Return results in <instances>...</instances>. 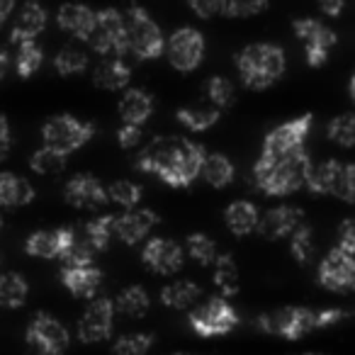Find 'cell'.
<instances>
[{
	"label": "cell",
	"mask_w": 355,
	"mask_h": 355,
	"mask_svg": "<svg viewBox=\"0 0 355 355\" xmlns=\"http://www.w3.org/2000/svg\"><path fill=\"white\" fill-rule=\"evenodd\" d=\"M207 148L185 137H156L139 153L137 166L153 173L171 188H190L202 173Z\"/></svg>",
	"instance_id": "1"
},
{
	"label": "cell",
	"mask_w": 355,
	"mask_h": 355,
	"mask_svg": "<svg viewBox=\"0 0 355 355\" xmlns=\"http://www.w3.org/2000/svg\"><path fill=\"white\" fill-rule=\"evenodd\" d=\"M311 168L314 166H311V156L306 148L277 158L261 153L253 166V180H256V188L270 198H285L295 190L306 188Z\"/></svg>",
	"instance_id": "2"
},
{
	"label": "cell",
	"mask_w": 355,
	"mask_h": 355,
	"mask_svg": "<svg viewBox=\"0 0 355 355\" xmlns=\"http://www.w3.org/2000/svg\"><path fill=\"white\" fill-rule=\"evenodd\" d=\"M236 69L243 85L251 90H266L282 78L287 69V56L280 44L256 42L239 51Z\"/></svg>",
	"instance_id": "3"
},
{
	"label": "cell",
	"mask_w": 355,
	"mask_h": 355,
	"mask_svg": "<svg viewBox=\"0 0 355 355\" xmlns=\"http://www.w3.org/2000/svg\"><path fill=\"white\" fill-rule=\"evenodd\" d=\"M256 324L263 334L280 336L285 340H300L314 329H319L316 309H309V306H282L275 311H266L258 316Z\"/></svg>",
	"instance_id": "4"
},
{
	"label": "cell",
	"mask_w": 355,
	"mask_h": 355,
	"mask_svg": "<svg viewBox=\"0 0 355 355\" xmlns=\"http://www.w3.org/2000/svg\"><path fill=\"white\" fill-rule=\"evenodd\" d=\"M42 137H44V146L69 156L95 137V124L76 119L73 114H54L42 127Z\"/></svg>",
	"instance_id": "5"
},
{
	"label": "cell",
	"mask_w": 355,
	"mask_h": 355,
	"mask_svg": "<svg viewBox=\"0 0 355 355\" xmlns=\"http://www.w3.org/2000/svg\"><path fill=\"white\" fill-rule=\"evenodd\" d=\"M88 44L98 54L110 59H122L129 51V35H127V17L114 8L95 12V27Z\"/></svg>",
	"instance_id": "6"
},
{
	"label": "cell",
	"mask_w": 355,
	"mask_h": 355,
	"mask_svg": "<svg viewBox=\"0 0 355 355\" xmlns=\"http://www.w3.org/2000/svg\"><path fill=\"white\" fill-rule=\"evenodd\" d=\"M27 355H64L71 343L69 329L56 316L37 311L25 334Z\"/></svg>",
	"instance_id": "7"
},
{
	"label": "cell",
	"mask_w": 355,
	"mask_h": 355,
	"mask_svg": "<svg viewBox=\"0 0 355 355\" xmlns=\"http://www.w3.org/2000/svg\"><path fill=\"white\" fill-rule=\"evenodd\" d=\"M127 35H129V51L137 54L139 59L148 61L156 59L166 51V37L161 27L156 25L151 15L144 8L132 6L127 10Z\"/></svg>",
	"instance_id": "8"
},
{
	"label": "cell",
	"mask_w": 355,
	"mask_h": 355,
	"mask_svg": "<svg viewBox=\"0 0 355 355\" xmlns=\"http://www.w3.org/2000/svg\"><path fill=\"white\" fill-rule=\"evenodd\" d=\"M188 321L198 336L212 338V336H227L239 324V314L229 304V300H224L219 295V297H209L205 304L193 306L188 314Z\"/></svg>",
	"instance_id": "9"
},
{
	"label": "cell",
	"mask_w": 355,
	"mask_h": 355,
	"mask_svg": "<svg viewBox=\"0 0 355 355\" xmlns=\"http://www.w3.org/2000/svg\"><path fill=\"white\" fill-rule=\"evenodd\" d=\"M311 122H314V114L304 112V114H300V117L290 119V122L277 124L275 129H270V132L266 134L261 153L277 158V156H290V153L306 148L304 141H306V137H309Z\"/></svg>",
	"instance_id": "10"
},
{
	"label": "cell",
	"mask_w": 355,
	"mask_h": 355,
	"mask_svg": "<svg viewBox=\"0 0 355 355\" xmlns=\"http://www.w3.org/2000/svg\"><path fill=\"white\" fill-rule=\"evenodd\" d=\"M205 51H207L205 35L195 27H180L166 40L168 61H171L173 69L183 71V73H190L202 64Z\"/></svg>",
	"instance_id": "11"
},
{
	"label": "cell",
	"mask_w": 355,
	"mask_h": 355,
	"mask_svg": "<svg viewBox=\"0 0 355 355\" xmlns=\"http://www.w3.org/2000/svg\"><path fill=\"white\" fill-rule=\"evenodd\" d=\"M297 37L304 44V54H306V64L319 69V66L326 64L329 59V51L336 46L338 37L331 30L329 25H324L321 20H314V17H300V20L292 22Z\"/></svg>",
	"instance_id": "12"
},
{
	"label": "cell",
	"mask_w": 355,
	"mask_h": 355,
	"mask_svg": "<svg viewBox=\"0 0 355 355\" xmlns=\"http://www.w3.org/2000/svg\"><path fill=\"white\" fill-rule=\"evenodd\" d=\"M114 302L110 297H95L78 319V338L83 343H100L112 336Z\"/></svg>",
	"instance_id": "13"
},
{
	"label": "cell",
	"mask_w": 355,
	"mask_h": 355,
	"mask_svg": "<svg viewBox=\"0 0 355 355\" xmlns=\"http://www.w3.org/2000/svg\"><path fill=\"white\" fill-rule=\"evenodd\" d=\"M319 285L329 292H353L355 290V258L334 248L319 263Z\"/></svg>",
	"instance_id": "14"
},
{
	"label": "cell",
	"mask_w": 355,
	"mask_h": 355,
	"mask_svg": "<svg viewBox=\"0 0 355 355\" xmlns=\"http://www.w3.org/2000/svg\"><path fill=\"white\" fill-rule=\"evenodd\" d=\"M64 198L71 207L88 209V212H98L100 207L110 202L107 188L90 173H78V175L71 178L64 188Z\"/></svg>",
	"instance_id": "15"
},
{
	"label": "cell",
	"mask_w": 355,
	"mask_h": 355,
	"mask_svg": "<svg viewBox=\"0 0 355 355\" xmlns=\"http://www.w3.org/2000/svg\"><path fill=\"white\" fill-rule=\"evenodd\" d=\"M141 263L148 270L158 272V275H173V272L183 268L185 251L180 243L156 236L151 241H146V246L141 248Z\"/></svg>",
	"instance_id": "16"
},
{
	"label": "cell",
	"mask_w": 355,
	"mask_h": 355,
	"mask_svg": "<svg viewBox=\"0 0 355 355\" xmlns=\"http://www.w3.org/2000/svg\"><path fill=\"white\" fill-rule=\"evenodd\" d=\"M304 224V212L300 207H292V205H280V207L268 209L261 217L258 224V232L266 239H290L297 229Z\"/></svg>",
	"instance_id": "17"
},
{
	"label": "cell",
	"mask_w": 355,
	"mask_h": 355,
	"mask_svg": "<svg viewBox=\"0 0 355 355\" xmlns=\"http://www.w3.org/2000/svg\"><path fill=\"white\" fill-rule=\"evenodd\" d=\"M158 224V214L153 209H129L127 214L114 219V236L127 246H137L139 241L148 236Z\"/></svg>",
	"instance_id": "18"
},
{
	"label": "cell",
	"mask_w": 355,
	"mask_h": 355,
	"mask_svg": "<svg viewBox=\"0 0 355 355\" xmlns=\"http://www.w3.org/2000/svg\"><path fill=\"white\" fill-rule=\"evenodd\" d=\"M73 241V229H51V232H35L27 236L25 251L35 258H44V261H54L61 258L64 251Z\"/></svg>",
	"instance_id": "19"
},
{
	"label": "cell",
	"mask_w": 355,
	"mask_h": 355,
	"mask_svg": "<svg viewBox=\"0 0 355 355\" xmlns=\"http://www.w3.org/2000/svg\"><path fill=\"white\" fill-rule=\"evenodd\" d=\"M61 282L64 287L78 300H95L103 282V270L95 266L88 268H64L61 270Z\"/></svg>",
	"instance_id": "20"
},
{
	"label": "cell",
	"mask_w": 355,
	"mask_h": 355,
	"mask_svg": "<svg viewBox=\"0 0 355 355\" xmlns=\"http://www.w3.org/2000/svg\"><path fill=\"white\" fill-rule=\"evenodd\" d=\"M119 117L124 124H134L141 127L153 112V95L144 88H127L119 98Z\"/></svg>",
	"instance_id": "21"
},
{
	"label": "cell",
	"mask_w": 355,
	"mask_h": 355,
	"mask_svg": "<svg viewBox=\"0 0 355 355\" xmlns=\"http://www.w3.org/2000/svg\"><path fill=\"white\" fill-rule=\"evenodd\" d=\"M46 27V10L37 3H27L17 10V17L12 20L10 40L15 44L22 42H35V37Z\"/></svg>",
	"instance_id": "22"
},
{
	"label": "cell",
	"mask_w": 355,
	"mask_h": 355,
	"mask_svg": "<svg viewBox=\"0 0 355 355\" xmlns=\"http://www.w3.org/2000/svg\"><path fill=\"white\" fill-rule=\"evenodd\" d=\"M56 22L61 30H66L69 35H73L76 40H90L95 27V10H90L88 6H61V10L56 12Z\"/></svg>",
	"instance_id": "23"
},
{
	"label": "cell",
	"mask_w": 355,
	"mask_h": 355,
	"mask_svg": "<svg viewBox=\"0 0 355 355\" xmlns=\"http://www.w3.org/2000/svg\"><path fill=\"white\" fill-rule=\"evenodd\" d=\"M224 222H227L229 232L234 236H246V234L256 232L258 224H261V214L258 207L248 200H236L224 209Z\"/></svg>",
	"instance_id": "24"
},
{
	"label": "cell",
	"mask_w": 355,
	"mask_h": 355,
	"mask_svg": "<svg viewBox=\"0 0 355 355\" xmlns=\"http://www.w3.org/2000/svg\"><path fill=\"white\" fill-rule=\"evenodd\" d=\"M35 200V188L27 178L0 173V207H25Z\"/></svg>",
	"instance_id": "25"
},
{
	"label": "cell",
	"mask_w": 355,
	"mask_h": 355,
	"mask_svg": "<svg viewBox=\"0 0 355 355\" xmlns=\"http://www.w3.org/2000/svg\"><path fill=\"white\" fill-rule=\"evenodd\" d=\"M114 219L117 217H112V214H103V217H95V219H90V222H85L83 229L76 232L80 241H83L95 256L110 246V239L114 236Z\"/></svg>",
	"instance_id": "26"
},
{
	"label": "cell",
	"mask_w": 355,
	"mask_h": 355,
	"mask_svg": "<svg viewBox=\"0 0 355 355\" xmlns=\"http://www.w3.org/2000/svg\"><path fill=\"white\" fill-rule=\"evenodd\" d=\"M132 80V69L124 59H105L93 73V83L105 90H119L127 88Z\"/></svg>",
	"instance_id": "27"
},
{
	"label": "cell",
	"mask_w": 355,
	"mask_h": 355,
	"mask_svg": "<svg viewBox=\"0 0 355 355\" xmlns=\"http://www.w3.org/2000/svg\"><path fill=\"white\" fill-rule=\"evenodd\" d=\"M200 175L205 178V183L207 185L222 190V188H227V185L234 183V178H236V168H234L232 158L224 156V153H207Z\"/></svg>",
	"instance_id": "28"
},
{
	"label": "cell",
	"mask_w": 355,
	"mask_h": 355,
	"mask_svg": "<svg viewBox=\"0 0 355 355\" xmlns=\"http://www.w3.org/2000/svg\"><path fill=\"white\" fill-rule=\"evenodd\" d=\"M200 297H202V290L193 280H175L161 290V302L171 309H193Z\"/></svg>",
	"instance_id": "29"
},
{
	"label": "cell",
	"mask_w": 355,
	"mask_h": 355,
	"mask_svg": "<svg viewBox=\"0 0 355 355\" xmlns=\"http://www.w3.org/2000/svg\"><path fill=\"white\" fill-rule=\"evenodd\" d=\"M343 171V163L329 158V161L319 163V166L311 168V175L306 180V188L314 195H334L336 183H338V175Z\"/></svg>",
	"instance_id": "30"
},
{
	"label": "cell",
	"mask_w": 355,
	"mask_h": 355,
	"mask_svg": "<svg viewBox=\"0 0 355 355\" xmlns=\"http://www.w3.org/2000/svg\"><path fill=\"white\" fill-rule=\"evenodd\" d=\"M30 295V282L20 272H3L0 275V306L17 309L27 302Z\"/></svg>",
	"instance_id": "31"
},
{
	"label": "cell",
	"mask_w": 355,
	"mask_h": 355,
	"mask_svg": "<svg viewBox=\"0 0 355 355\" xmlns=\"http://www.w3.org/2000/svg\"><path fill=\"white\" fill-rule=\"evenodd\" d=\"M214 272L212 280L217 285V290L222 292V297H234L239 292V268L234 263V258L229 253H219V258L214 261Z\"/></svg>",
	"instance_id": "32"
},
{
	"label": "cell",
	"mask_w": 355,
	"mask_h": 355,
	"mask_svg": "<svg viewBox=\"0 0 355 355\" xmlns=\"http://www.w3.org/2000/svg\"><path fill=\"white\" fill-rule=\"evenodd\" d=\"M114 306H119L122 314L132 316V319H139V316L146 314L148 306H151V297H148V292L144 290L141 285H129L119 292Z\"/></svg>",
	"instance_id": "33"
},
{
	"label": "cell",
	"mask_w": 355,
	"mask_h": 355,
	"mask_svg": "<svg viewBox=\"0 0 355 355\" xmlns=\"http://www.w3.org/2000/svg\"><path fill=\"white\" fill-rule=\"evenodd\" d=\"M219 110L214 107H180L175 112L178 122L190 132H207L219 122Z\"/></svg>",
	"instance_id": "34"
},
{
	"label": "cell",
	"mask_w": 355,
	"mask_h": 355,
	"mask_svg": "<svg viewBox=\"0 0 355 355\" xmlns=\"http://www.w3.org/2000/svg\"><path fill=\"white\" fill-rule=\"evenodd\" d=\"M153 343H156V336L148 331L124 334L112 343V355H146Z\"/></svg>",
	"instance_id": "35"
},
{
	"label": "cell",
	"mask_w": 355,
	"mask_h": 355,
	"mask_svg": "<svg viewBox=\"0 0 355 355\" xmlns=\"http://www.w3.org/2000/svg\"><path fill=\"white\" fill-rule=\"evenodd\" d=\"M185 253L200 266H214V261L219 258L217 243L207 234H190L188 241H185Z\"/></svg>",
	"instance_id": "36"
},
{
	"label": "cell",
	"mask_w": 355,
	"mask_h": 355,
	"mask_svg": "<svg viewBox=\"0 0 355 355\" xmlns=\"http://www.w3.org/2000/svg\"><path fill=\"white\" fill-rule=\"evenodd\" d=\"M66 161H69V156H64V153L54 151L49 146H42L30 156V168L35 173H40V175H54V173L64 171Z\"/></svg>",
	"instance_id": "37"
},
{
	"label": "cell",
	"mask_w": 355,
	"mask_h": 355,
	"mask_svg": "<svg viewBox=\"0 0 355 355\" xmlns=\"http://www.w3.org/2000/svg\"><path fill=\"white\" fill-rule=\"evenodd\" d=\"M144 190L132 180H114L112 185H107V200L124 209H137V205L141 202Z\"/></svg>",
	"instance_id": "38"
},
{
	"label": "cell",
	"mask_w": 355,
	"mask_h": 355,
	"mask_svg": "<svg viewBox=\"0 0 355 355\" xmlns=\"http://www.w3.org/2000/svg\"><path fill=\"white\" fill-rule=\"evenodd\" d=\"M326 134L334 144L343 148H355V114L345 112V114H338L329 122L326 127Z\"/></svg>",
	"instance_id": "39"
},
{
	"label": "cell",
	"mask_w": 355,
	"mask_h": 355,
	"mask_svg": "<svg viewBox=\"0 0 355 355\" xmlns=\"http://www.w3.org/2000/svg\"><path fill=\"white\" fill-rule=\"evenodd\" d=\"M205 93H207L212 107L219 110V112L234 105V83L224 76H212L205 85Z\"/></svg>",
	"instance_id": "40"
},
{
	"label": "cell",
	"mask_w": 355,
	"mask_h": 355,
	"mask_svg": "<svg viewBox=\"0 0 355 355\" xmlns=\"http://www.w3.org/2000/svg\"><path fill=\"white\" fill-rule=\"evenodd\" d=\"M42 61H44V51L40 49L37 42H22L20 49H17V59H15V66H17V73L22 78H30L40 71Z\"/></svg>",
	"instance_id": "41"
},
{
	"label": "cell",
	"mask_w": 355,
	"mask_h": 355,
	"mask_svg": "<svg viewBox=\"0 0 355 355\" xmlns=\"http://www.w3.org/2000/svg\"><path fill=\"white\" fill-rule=\"evenodd\" d=\"M314 248L316 246H314V236H311V227L309 224H302V227L290 236L292 256H295L297 263L306 266V263H311V258H314Z\"/></svg>",
	"instance_id": "42"
},
{
	"label": "cell",
	"mask_w": 355,
	"mask_h": 355,
	"mask_svg": "<svg viewBox=\"0 0 355 355\" xmlns=\"http://www.w3.org/2000/svg\"><path fill=\"white\" fill-rule=\"evenodd\" d=\"M88 66V56L83 54L76 46H64L59 54L54 56V69L59 71L61 76H76L80 71H85Z\"/></svg>",
	"instance_id": "43"
},
{
	"label": "cell",
	"mask_w": 355,
	"mask_h": 355,
	"mask_svg": "<svg viewBox=\"0 0 355 355\" xmlns=\"http://www.w3.org/2000/svg\"><path fill=\"white\" fill-rule=\"evenodd\" d=\"M266 10V0H219V15L224 17H251Z\"/></svg>",
	"instance_id": "44"
},
{
	"label": "cell",
	"mask_w": 355,
	"mask_h": 355,
	"mask_svg": "<svg viewBox=\"0 0 355 355\" xmlns=\"http://www.w3.org/2000/svg\"><path fill=\"white\" fill-rule=\"evenodd\" d=\"M334 195L343 202H355V163H343Z\"/></svg>",
	"instance_id": "45"
},
{
	"label": "cell",
	"mask_w": 355,
	"mask_h": 355,
	"mask_svg": "<svg viewBox=\"0 0 355 355\" xmlns=\"http://www.w3.org/2000/svg\"><path fill=\"white\" fill-rule=\"evenodd\" d=\"M338 251L355 256V219H343L338 227Z\"/></svg>",
	"instance_id": "46"
},
{
	"label": "cell",
	"mask_w": 355,
	"mask_h": 355,
	"mask_svg": "<svg viewBox=\"0 0 355 355\" xmlns=\"http://www.w3.org/2000/svg\"><path fill=\"white\" fill-rule=\"evenodd\" d=\"M141 137H144L141 127H134V124H122V127L117 129V141H119V146H122V148L139 146Z\"/></svg>",
	"instance_id": "47"
},
{
	"label": "cell",
	"mask_w": 355,
	"mask_h": 355,
	"mask_svg": "<svg viewBox=\"0 0 355 355\" xmlns=\"http://www.w3.org/2000/svg\"><path fill=\"white\" fill-rule=\"evenodd\" d=\"M190 10L209 20V17L219 15V0H190Z\"/></svg>",
	"instance_id": "48"
},
{
	"label": "cell",
	"mask_w": 355,
	"mask_h": 355,
	"mask_svg": "<svg viewBox=\"0 0 355 355\" xmlns=\"http://www.w3.org/2000/svg\"><path fill=\"white\" fill-rule=\"evenodd\" d=\"M12 148V129H10V122H8L6 114H0V161L8 158Z\"/></svg>",
	"instance_id": "49"
},
{
	"label": "cell",
	"mask_w": 355,
	"mask_h": 355,
	"mask_svg": "<svg viewBox=\"0 0 355 355\" xmlns=\"http://www.w3.org/2000/svg\"><path fill=\"white\" fill-rule=\"evenodd\" d=\"M321 12H324L326 17H338L340 12H343V8H345V3L343 0H334V3H321Z\"/></svg>",
	"instance_id": "50"
},
{
	"label": "cell",
	"mask_w": 355,
	"mask_h": 355,
	"mask_svg": "<svg viewBox=\"0 0 355 355\" xmlns=\"http://www.w3.org/2000/svg\"><path fill=\"white\" fill-rule=\"evenodd\" d=\"M12 10H15V3H12V0H0V27L6 25V20L12 15Z\"/></svg>",
	"instance_id": "51"
},
{
	"label": "cell",
	"mask_w": 355,
	"mask_h": 355,
	"mask_svg": "<svg viewBox=\"0 0 355 355\" xmlns=\"http://www.w3.org/2000/svg\"><path fill=\"white\" fill-rule=\"evenodd\" d=\"M8 66H10V54H8L6 49H0V80H3V76H6Z\"/></svg>",
	"instance_id": "52"
},
{
	"label": "cell",
	"mask_w": 355,
	"mask_h": 355,
	"mask_svg": "<svg viewBox=\"0 0 355 355\" xmlns=\"http://www.w3.org/2000/svg\"><path fill=\"white\" fill-rule=\"evenodd\" d=\"M348 93H350V100H353V105H355V73L350 76V83H348Z\"/></svg>",
	"instance_id": "53"
},
{
	"label": "cell",
	"mask_w": 355,
	"mask_h": 355,
	"mask_svg": "<svg viewBox=\"0 0 355 355\" xmlns=\"http://www.w3.org/2000/svg\"><path fill=\"white\" fill-rule=\"evenodd\" d=\"M0 229H3V214H0Z\"/></svg>",
	"instance_id": "54"
},
{
	"label": "cell",
	"mask_w": 355,
	"mask_h": 355,
	"mask_svg": "<svg viewBox=\"0 0 355 355\" xmlns=\"http://www.w3.org/2000/svg\"><path fill=\"white\" fill-rule=\"evenodd\" d=\"M304 355H319V353H304Z\"/></svg>",
	"instance_id": "55"
},
{
	"label": "cell",
	"mask_w": 355,
	"mask_h": 355,
	"mask_svg": "<svg viewBox=\"0 0 355 355\" xmlns=\"http://www.w3.org/2000/svg\"><path fill=\"white\" fill-rule=\"evenodd\" d=\"M173 355H185V353H173Z\"/></svg>",
	"instance_id": "56"
}]
</instances>
